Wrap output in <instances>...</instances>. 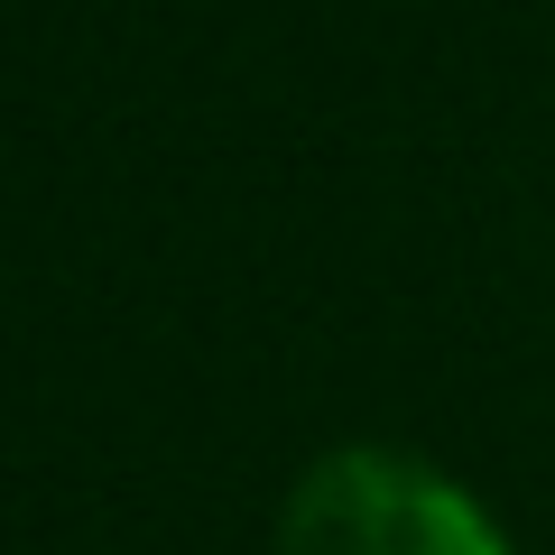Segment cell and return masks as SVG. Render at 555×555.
Segmentation results:
<instances>
[{"mask_svg":"<svg viewBox=\"0 0 555 555\" xmlns=\"http://www.w3.org/2000/svg\"><path fill=\"white\" fill-rule=\"evenodd\" d=\"M278 555H518L444 463L408 444H334L278 509Z\"/></svg>","mask_w":555,"mask_h":555,"instance_id":"obj_1","label":"cell"}]
</instances>
